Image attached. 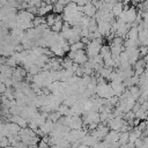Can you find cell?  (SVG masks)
Instances as JSON below:
<instances>
[{"instance_id":"obj_1","label":"cell","mask_w":148,"mask_h":148,"mask_svg":"<svg viewBox=\"0 0 148 148\" xmlns=\"http://www.w3.org/2000/svg\"><path fill=\"white\" fill-rule=\"evenodd\" d=\"M109 83L111 84V87H112V89L114 91V95L118 96V97H120L127 90V88L125 87L124 82H109Z\"/></svg>"},{"instance_id":"obj_2","label":"cell","mask_w":148,"mask_h":148,"mask_svg":"<svg viewBox=\"0 0 148 148\" xmlns=\"http://www.w3.org/2000/svg\"><path fill=\"white\" fill-rule=\"evenodd\" d=\"M88 60H89V58H88V56L86 53V50H80V51H76L75 52L74 62H76L79 65H84Z\"/></svg>"},{"instance_id":"obj_3","label":"cell","mask_w":148,"mask_h":148,"mask_svg":"<svg viewBox=\"0 0 148 148\" xmlns=\"http://www.w3.org/2000/svg\"><path fill=\"white\" fill-rule=\"evenodd\" d=\"M8 121L15 123V124L18 125L21 128H25V127H28V125H29V121H28L25 118H23L22 116H12V117L8 119Z\"/></svg>"},{"instance_id":"obj_4","label":"cell","mask_w":148,"mask_h":148,"mask_svg":"<svg viewBox=\"0 0 148 148\" xmlns=\"http://www.w3.org/2000/svg\"><path fill=\"white\" fill-rule=\"evenodd\" d=\"M50 51H51V53L53 54V57L56 56V57H62L64 54H65V50H64V47H62V45H60V44H58V43H54L53 45H51L50 46Z\"/></svg>"},{"instance_id":"obj_5","label":"cell","mask_w":148,"mask_h":148,"mask_svg":"<svg viewBox=\"0 0 148 148\" xmlns=\"http://www.w3.org/2000/svg\"><path fill=\"white\" fill-rule=\"evenodd\" d=\"M97 13V8L92 5V3H88L86 6H83V14L90 18H92Z\"/></svg>"},{"instance_id":"obj_6","label":"cell","mask_w":148,"mask_h":148,"mask_svg":"<svg viewBox=\"0 0 148 148\" xmlns=\"http://www.w3.org/2000/svg\"><path fill=\"white\" fill-rule=\"evenodd\" d=\"M139 42L140 45L148 46V29H143L142 31L139 32Z\"/></svg>"},{"instance_id":"obj_7","label":"cell","mask_w":148,"mask_h":148,"mask_svg":"<svg viewBox=\"0 0 148 148\" xmlns=\"http://www.w3.org/2000/svg\"><path fill=\"white\" fill-rule=\"evenodd\" d=\"M124 10V3L123 2H116L113 5V8H112V14L114 15V17H119V15L123 13Z\"/></svg>"},{"instance_id":"obj_8","label":"cell","mask_w":148,"mask_h":148,"mask_svg":"<svg viewBox=\"0 0 148 148\" xmlns=\"http://www.w3.org/2000/svg\"><path fill=\"white\" fill-rule=\"evenodd\" d=\"M125 38H130V39H139V30L136 27H132L130 29V31L127 32Z\"/></svg>"},{"instance_id":"obj_9","label":"cell","mask_w":148,"mask_h":148,"mask_svg":"<svg viewBox=\"0 0 148 148\" xmlns=\"http://www.w3.org/2000/svg\"><path fill=\"white\" fill-rule=\"evenodd\" d=\"M119 145L124 146L130 141V132H119Z\"/></svg>"},{"instance_id":"obj_10","label":"cell","mask_w":148,"mask_h":148,"mask_svg":"<svg viewBox=\"0 0 148 148\" xmlns=\"http://www.w3.org/2000/svg\"><path fill=\"white\" fill-rule=\"evenodd\" d=\"M45 18H46V24L51 28V27L56 23V21H57V14L50 13V14H47V15L45 16Z\"/></svg>"},{"instance_id":"obj_11","label":"cell","mask_w":148,"mask_h":148,"mask_svg":"<svg viewBox=\"0 0 148 148\" xmlns=\"http://www.w3.org/2000/svg\"><path fill=\"white\" fill-rule=\"evenodd\" d=\"M73 65H74V61H73L72 59H69V58H67V57L62 59V64H61V66H62L64 69H71V71H72Z\"/></svg>"},{"instance_id":"obj_12","label":"cell","mask_w":148,"mask_h":148,"mask_svg":"<svg viewBox=\"0 0 148 148\" xmlns=\"http://www.w3.org/2000/svg\"><path fill=\"white\" fill-rule=\"evenodd\" d=\"M139 52H140V57H145L148 54V46H143V45H140L139 46Z\"/></svg>"},{"instance_id":"obj_13","label":"cell","mask_w":148,"mask_h":148,"mask_svg":"<svg viewBox=\"0 0 148 148\" xmlns=\"http://www.w3.org/2000/svg\"><path fill=\"white\" fill-rule=\"evenodd\" d=\"M7 89H8V87H7L5 83H1V82H0V92H1L2 95L7 91Z\"/></svg>"},{"instance_id":"obj_14","label":"cell","mask_w":148,"mask_h":148,"mask_svg":"<svg viewBox=\"0 0 148 148\" xmlns=\"http://www.w3.org/2000/svg\"><path fill=\"white\" fill-rule=\"evenodd\" d=\"M130 2H132V0H124V1H123V3H124L125 6H126V5H128Z\"/></svg>"},{"instance_id":"obj_15","label":"cell","mask_w":148,"mask_h":148,"mask_svg":"<svg viewBox=\"0 0 148 148\" xmlns=\"http://www.w3.org/2000/svg\"><path fill=\"white\" fill-rule=\"evenodd\" d=\"M142 59L145 60V62H146V65H147V64H148V54H147V56H145Z\"/></svg>"},{"instance_id":"obj_16","label":"cell","mask_w":148,"mask_h":148,"mask_svg":"<svg viewBox=\"0 0 148 148\" xmlns=\"http://www.w3.org/2000/svg\"><path fill=\"white\" fill-rule=\"evenodd\" d=\"M80 1H81V0H72V2H75V3H76V5H77V3H79V2H80Z\"/></svg>"},{"instance_id":"obj_17","label":"cell","mask_w":148,"mask_h":148,"mask_svg":"<svg viewBox=\"0 0 148 148\" xmlns=\"http://www.w3.org/2000/svg\"><path fill=\"white\" fill-rule=\"evenodd\" d=\"M22 1H24V2H28V3H29V2L31 1V0H22Z\"/></svg>"}]
</instances>
